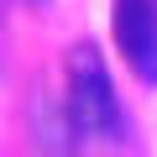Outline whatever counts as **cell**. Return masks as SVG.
<instances>
[{"mask_svg": "<svg viewBox=\"0 0 157 157\" xmlns=\"http://www.w3.org/2000/svg\"><path fill=\"white\" fill-rule=\"evenodd\" d=\"M68 126L78 141H115L121 136V100L100 47L78 42L68 58Z\"/></svg>", "mask_w": 157, "mask_h": 157, "instance_id": "6da1fadb", "label": "cell"}, {"mask_svg": "<svg viewBox=\"0 0 157 157\" xmlns=\"http://www.w3.org/2000/svg\"><path fill=\"white\" fill-rule=\"evenodd\" d=\"M110 26L136 78L157 84V0H110Z\"/></svg>", "mask_w": 157, "mask_h": 157, "instance_id": "7a4b0ae2", "label": "cell"}]
</instances>
